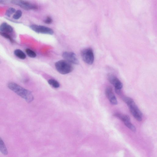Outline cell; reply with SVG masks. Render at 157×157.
I'll use <instances>...</instances> for the list:
<instances>
[{"mask_svg": "<svg viewBox=\"0 0 157 157\" xmlns=\"http://www.w3.org/2000/svg\"><path fill=\"white\" fill-rule=\"evenodd\" d=\"M105 93L106 96L111 104L113 105L117 104V99L111 87H107L105 90Z\"/></svg>", "mask_w": 157, "mask_h": 157, "instance_id": "cell-10", "label": "cell"}, {"mask_svg": "<svg viewBox=\"0 0 157 157\" xmlns=\"http://www.w3.org/2000/svg\"><path fill=\"white\" fill-rule=\"evenodd\" d=\"M122 97L123 100L128 106L129 111L133 117L137 121H141L142 119V113L133 100L128 97Z\"/></svg>", "mask_w": 157, "mask_h": 157, "instance_id": "cell-2", "label": "cell"}, {"mask_svg": "<svg viewBox=\"0 0 157 157\" xmlns=\"http://www.w3.org/2000/svg\"><path fill=\"white\" fill-rule=\"evenodd\" d=\"M7 86L26 102H30L33 100L34 97L32 92L17 84L13 82H10L7 84Z\"/></svg>", "mask_w": 157, "mask_h": 157, "instance_id": "cell-1", "label": "cell"}, {"mask_svg": "<svg viewBox=\"0 0 157 157\" xmlns=\"http://www.w3.org/2000/svg\"><path fill=\"white\" fill-rule=\"evenodd\" d=\"M48 82L49 85L55 88L59 87L60 86L59 82L54 79H49L48 81Z\"/></svg>", "mask_w": 157, "mask_h": 157, "instance_id": "cell-14", "label": "cell"}, {"mask_svg": "<svg viewBox=\"0 0 157 157\" xmlns=\"http://www.w3.org/2000/svg\"><path fill=\"white\" fill-rule=\"evenodd\" d=\"M22 12L20 10H18L16 12L13 16V18L15 19H18L21 16Z\"/></svg>", "mask_w": 157, "mask_h": 157, "instance_id": "cell-16", "label": "cell"}, {"mask_svg": "<svg viewBox=\"0 0 157 157\" xmlns=\"http://www.w3.org/2000/svg\"><path fill=\"white\" fill-rule=\"evenodd\" d=\"M52 21V18L50 17H48L45 20L44 22L45 23L47 24H51Z\"/></svg>", "mask_w": 157, "mask_h": 157, "instance_id": "cell-19", "label": "cell"}, {"mask_svg": "<svg viewBox=\"0 0 157 157\" xmlns=\"http://www.w3.org/2000/svg\"><path fill=\"white\" fill-rule=\"evenodd\" d=\"M14 54L16 56L21 59H24L26 57L25 53L19 49L15 50L14 51Z\"/></svg>", "mask_w": 157, "mask_h": 157, "instance_id": "cell-13", "label": "cell"}, {"mask_svg": "<svg viewBox=\"0 0 157 157\" xmlns=\"http://www.w3.org/2000/svg\"><path fill=\"white\" fill-rule=\"evenodd\" d=\"M0 34L2 36H3L5 38L9 40L11 42H13V40L12 37L7 33L0 32Z\"/></svg>", "mask_w": 157, "mask_h": 157, "instance_id": "cell-17", "label": "cell"}, {"mask_svg": "<svg viewBox=\"0 0 157 157\" xmlns=\"http://www.w3.org/2000/svg\"><path fill=\"white\" fill-rule=\"evenodd\" d=\"M12 27L6 23H3L0 25L1 32L6 33H10L13 31Z\"/></svg>", "mask_w": 157, "mask_h": 157, "instance_id": "cell-11", "label": "cell"}, {"mask_svg": "<svg viewBox=\"0 0 157 157\" xmlns=\"http://www.w3.org/2000/svg\"><path fill=\"white\" fill-rule=\"evenodd\" d=\"M113 115L122 121L125 125L131 130L133 132L136 131V127L131 123L130 118L128 115L118 113H115Z\"/></svg>", "mask_w": 157, "mask_h": 157, "instance_id": "cell-5", "label": "cell"}, {"mask_svg": "<svg viewBox=\"0 0 157 157\" xmlns=\"http://www.w3.org/2000/svg\"><path fill=\"white\" fill-rule=\"evenodd\" d=\"M15 11V9L13 8H9L7 11L6 14L8 17L10 16Z\"/></svg>", "mask_w": 157, "mask_h": 157, "instance_id": "cell-18", "label": "cell"}, {"mask_svg": "<svg viewBox=\"0 0 157 157\" xmlns=\"http://www.w3.org/2000/svg\"><path fill=\"white\" fill-rule=\"evenodd\" d=\"M12 3L22 8L27 10H33L37 9V7L35 5L29 2L22 0H13Z\"/></svg>", "mask_w": 157, "mask_h": 157, "instance_id": "cell-7", "label": "cell"}, {"mask_svg": "<svg viewBox=\"0 0 157 157\" xmlns=\"http://www.w3.org/2000/svg\"><path fill=\"white\" fill-rule=\"evenodd\" d=\"M57 71L61 74L65 75L71 72L73 68L71 63L65 60H60L55 64Z\"/></svg>", "mask_w": 157, "mask_h": 157, "instance_id": "cell-3", "label": "cell"}, {"mask_svg": "<svg viewBox=\"0 0 157 157\" xmlns=\"http://www.w3.org/2000/svg\"><path fill=\"white\" fill-rule=\"evenodd\" d=\"M26 52L27 55L31 58H34L36 56V53L32 50L27 48L25 50Z\"/></svg>", "mask_w": 157, "mask_h": 157, "instance_id": "cell-15", "label": "cell"}, {"mask_svg": "<svg viewBox=\"0 0 157 157\" xmlns=\"http://www.w3.org/2000/svg\"><path fill=\"white\" fill-rule=\"evenodd\" d=\"M107 78L109 82L115 87V89L121 90L123 87V84L116 76L111 73L107 75Z\"/></svg>", "mask_w": 157, "mask_h": 157, "instance_id": "cell-8", "label": "cell"}, {"mask_svg": "<svg viewBox=\"0 0 157 157\" xmlns=\"http://www.w3.org/2000/svg\"><path fill=\"white\" fill-rule=\"evenodd\" d=\"M81 56L83 60L86 63L89 64L93 63L94 56L91 48H87L83 49L81 52Z\"/></svg>", "mask_w": 157, "mask_h": 157, "instance_id": "cell-4", "label": "cell"}, {"mask_svg": "<svg viewBox=\"0 0 157 157\" xmlns=\"http://www.w3.org/2000/svg\"><path fill=\"white\" fill-rule=\"evenodd\" d=\"M63 57L67 61L71 64H78V60L75 54L71 52H65L62 54Z\"/></svg>", "mask_w": 157, "mask_h": 157, "instance_id": "cell-9", "label": "cell"}, {"mask_svg": "<svg viewBox=\"0 0 157 157\" xmlns=\"http://www.w3.org/2000/svg\"><path fill=\"white\" fill-rule=\"evenodd\" d=\"M0 151L5 155L8 154V151L3 140L0 137Z\"/></svg>", "mask_w": 157, "mask_h": 157, "instance_id": "cell-12", "label": "cell"}, {"mask_svg": "<svg viewBox=\"0 0 157 157\" xmlns=\"http://www.w3.org/2000/svg\"><path fill=\"white\" fill-rule=\"evenodd\" d=\"M30 27L32 30L38 33L52 35L54 33L52 29L44 26L32 25Z\"/></svg>", "mask_w": 157, "mask_h": 157, "instance_id": "cell-6", "label": "cell"}]
</instances>
